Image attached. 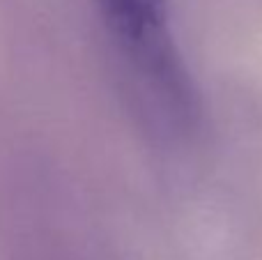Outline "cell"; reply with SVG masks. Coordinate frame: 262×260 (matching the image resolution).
<instances>
[{
	"label": "cell",
	"mask_w": 262,
	"mask_h": 260,
	"mask_svg": "<svg viewBox=\"0 0 262 260\" xmlns=\"http://www.w3.org/2000/svg\"><path fill=\"white\" fill-rule=\"evenodd\" d=\"M99 9L122 58L157 97L163 115L177 122L189 118L193 92L166 0H99Z\"/></svg>",
	"instance_id": "6da1fadb"
}]
</instances>
